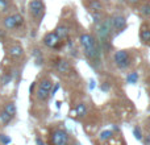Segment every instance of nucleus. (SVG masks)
<instances>
[{
  "label": "nucleus",
  "mask_w": 150,
  "mask_h": 145,
  "mask_svg": "<svg viewBox=\"0 0 150 145\" xmlns=\"http://www.w3.org/2000/svg\"><path fill=\"white\" fill-rule=\"evenodd\" d=\"M112 26L116 31V33L122 32L127 28V20H125L124 16H116V17H112Z\"/></svg>",
  "instance_id": "0eeeda50"
},
{
  "label": "nucleus",
  "mask_w": 150,
  "mask_h": 145,
  "mask_svg": "<svg viewBox=\"0 0 150 145\" xmlns=\"http://www.w3.org/2000/svg\"><path fill=\"white\" fill-rule=\"evenodd\" d=\"M112 29H113V26H112V18H107V20L99 21L96 24V33H98L99 38L101 41H105L108 38Z\"/></svg>",
  "instance_id": "f257e3e1"
},
{
  "label": "nucleus",
  "mask_w": 150,
  "mask_h": 145,
  "mask_svg": "<svg viewBox=\"0 0 150 145\" xmlns=\"http://www.w3.org/2000/svg\"><path fill=\"white\" fill-rule=\"evenodd\" d=\"M54 33L57 34V37L59 40H65V38H67L69 33H70V29H69L66 25H58Z\"/></svg>",
  "instance_id": "6e6552de"
},
{
  "label": "nucleus",
  "mask_w": 150,
  "mask_h": 145,
  "mask_svg": "<svg viewBox=\"0 0 150 145\" xmlns=\"http://www.w3.org/2000/svg\"><path fill=\"white\" fill-rule=\"evenodd\" d=\"M4 37H5V31L0 29V38H4Z\"/></svg>",
  "instance_id": "473e14b6"
},
{
  "label": "nucleus",
  "mask_w": 150,
  "mask_h": 145,
  "mask_svg": "<svg viewBox=\"0 0 150 145\" xmlns=\"http://www.w3.org/2000/svg\"><path fill=\"white\" fill-rule=\"evenodd\" d=\"M93 87H95V82H93V80H91V86H90V88H91V90H93Z\"/></svg>",
  "instance_id": "f704fd0d"
},
{
  "label": "nucleus",
  "mask_w": 150,
  "mask_h": 145,
  "mask_svg": "<svg viewBox=\"0 0 150 145\" xmlns=\"http://www.w3.org/2000/svg\"><path fill=\"white\" fill-rule=\"evenodd\" d=\"M12 17H13V20H15L16 28H20V26L24 24V17L20 15V13H15V15H12Z\"/></svg>",
  "instance_id": "6ab92c4d"
},
{
  "label": "nucleus",
  "mask_w": 150,
  "mask_h": 145,
  "mask_svg": "<svg viewBox=\"0 0 150 145\" xmlns=\"http://www.w3.org/2000/svg\"><path fill=\"white\" fill-rule=\"evenodd\" d=\"M58 90H59V85H58V83H57V85H54V86H53V87H52V91H50V95H55V92H57V91Z\"/></svg>",
  "instance_id": "cd10ccee"
},
{
  "label": "nucleus",
  "mask_w": 150,
  "mask_h": 145,
  "mask_svg": "<svg viewBox=\"0 0 150 145\" xmlns=\"http://www.w3.org/2000/svg\"><path fill=\"white\" fill-rule=\"evenodd\" d=\"M57 69L61 74H67V72L70 71V63L66 60H61L59 62L57 63Z\"/></svg>",
  "instance_id": "f8f14e48"
},
{
  "label": "nucleus",
  "mask_w": 150,
  "mask_h": 145,
  "mask_svg": "<svg viewBox=\"0 0 150 145\" xmlns=\"http://www.w3.org/2000/svg\"><path fill=\"white\" fill-rule=\"evenodd\" d=\"M146 145H150V136L146 139Z\"/></svg>",
  "instance_id": "c9c22d12"
},
{
  "label": "nucleus",
  "mask_w": 150,
  "mask_h": 145,
  "mask_svg": "<svg viewBox=\"0 0 150 145\" xmlns=\"http://www.w3.org/2000/svg\"><path fill=\"white\" fill-rule=\"evenodd\" d=\"M79 41H80V45H82L84 49H88V48H92L95 46L98 42H96L95 37L90 33H83L82 36L79 37Z\"/></svg>",
  "instance_id": "423d86ee"
},
{
  "label": "nucleus",
  "mask_w": 150,
  "mask_h": 145,
  "mask_svg": "<svg viewBox=\"0 0 150 145\" xmlns=\"http://www.w3.org/2000/svg\"><path fill=\"white\" fill-rule=\"evenodd\" d=\"M36 94H37V99L41 102L47 100L50 96V92H47V91H45V90H41V88H38V91H37Z\"/></svg>",
  "instance_id": "dca6fc26"
},
{
  "label": "nucleus",
  "mask_w": 150,
  "mask_h": 145,
  "mask_svg": "<svg viewBox=\"0 0 150 145\" xmlns=\"http://www.w3.org/2000/svg\"><path fill=\"white\" fill-rule=\"evenodd\" d=\"M113 60H115V63L117 65V68H120V69H127L130 65V62H132L129 57V53L127 50H119V52H116L113 55Z\"/></svg>",
  "instance_id": "f03ea898"
},
{
  "label": "nucleus",
  "mask_w": 150,
  "mask_h": 145,
  "mask_svg": "<svg viewBox=\"0 0 150 145\" xmlns=\"http://www.w3.org/2000/svg\"><path fill=\"white\" fill-rule=\"evenodd\" d=\"M140 38L144 44H150V29L146 25H144L142 28H141Z\"/></svg>",
  "instance_id": "9b49d317"
},
{
  "label": "nucleus",
  "mask_w": 150,
  "mask_h": 145,
  "mask_svg": "<svg viewBox=\"0 0 150 145\" xmlns=\"http://www.w3.org/2000/svg\"><path fill=\"white\" fill-rule=\"evenodd\" d=\"M87 8L91 12H101L103 4H101L99 0H90V1L87 3Z\"/></svg>",
  "instance_id": "9d476101"
},
{
  "label": "nucleus",
  "mask_w": 150,
  "mask_h": 145,
  "mask_svg": "<svg viewBox=\"0 0 150 145\" xmlns=\"http://www.w3.org/2000/svg\"><path fill=\"white\" fill-rule=\"evenodd\" d=\"M111 136H112L111 131H104V132H101V135H100V140L101 141H105V140H108Z\"/></svg>",
  "instance_id": "4be33fe9"
},
{
  "label": "nucleus",
  "mask_w": 150,
  "mask_h": 145,
  "mask_svg": "<svg viewBox=\"0 0 150 145\" xmlns=\"http://www.w3.org/2000/svg\"><path fill=\"white\" fill-rule=\"evenodd\" d=\"M0 143H1L3 145H8V144H11V137H8L7 135H0Z\"/></svg>",
  "instance_id": "5701e85b"
},
{
  "label": "nucleus",
  "mask_w": 150,
  "mask_h": 145,
  "mask_svg": "<svg viewBox=\"0 0 150 145\" xmlns=\"http://www.w3.org/2000/svg\"><path fill=\"white\" fill-rule=\"evenodd\" d=\"M3 111H5L8 115H11V116L13 117V116L16 115V112H17V109H16V104H15V103H12V102H11V103H7Z\"/></svg>",
  "instance_id": "2eb2a0df"
},
{
  "label": "nucleus",
  "mask_w": 150,
  "mask_h": 145,
  "mask_svg": "<svg viewBox=\"0 0 150 145\" xmlns=\"http://www.w3.org/2000/svg\"><path fill=\"white\" fill-rule=\"evenodd\" d=\"M3 24H4L5 29H8V31L16 29V24H15V20H13L12 16H7V17L3 20Z\"/></svg>",
  "instance_id": "ddd939ff"
},
{
  "label": "nucleus",
  "mask_w": 150,
  "mask_h": 145,
  "mask_svg": "<svg viewBox=\"0 0 150 145\" xmlns=\"http://www.w3.org/2000/svg\"><path fill=\"white\" fill-rule=\"evenodd\" d=\"M52 143L53 145H67L69 143V136L65 131L57 129L52 133Z\"/></svg>",
  "instance_id": "20e7f679"
},
{
  "label": "nucleus",
  "mask_w": 150,
  "mask_h": 145,
  "mask_svg": "<svg viewBox=\"0 0 150 145\" xmlns=\"http://www.w3.org/2000/svg\"><path fill=\"white\" fill-rule=\"evenodd\" d=\"M100 88L103 91H109V88H111V83H108V82H104L103 85L100 86Z\"/></svg>",
  "instance_id": "a878e982"
},
{
  "label": "nucleus",
  "mask_w": 150,
  "mask_h": 145,
  "mask_svg": "<svg viewBox=\"0 0 150 145\" xmlns=\"http://www.w3.org/2000/svg\"><path fill=\"white\" fill-rule=\"evenodd\" d=\"M44 8L45 5L42 3V0H32L29 3V12H30L33 18H38L44 12Z\"/></svg>",
  "instance_id": "7ed1b4c3"
},
{
  "label": "nucleus",
  "mask_w": 150,
  "mask_h": 145,
  "mask_svg": "<svg viewBox=\"0 0 150 145\" xmlns=\"http://www.w3.org/2000/svg\"><path fill=\"white\" fill-rule=\"evenodd\" d=\"M133 133H134V136H136L137 140H142V133H141L140 127H136L134 129H133Z\"/></svg>",
  "instance_id": "b1692460"
},
{
  "label": "nucleus",
  "mask_w": 150,
  "mask_h": 145,
  "mask_svg": "<svg viewBox=\"0 0 150 145\" xmlns=\"http://www.w3.org/2000/svg\"><path fill=\"white\" fill-rule=\"evenodd\" d=\"M137 80H138V74L137 72H130V74L127 77V83H130V85L137 83Z\"/></svg>",
  "instance_id": "aec40b11"
},
{
  "label": "nucleus",
  "mask_w": 150,
  "mask_h": 145,
  "mask_svg": "<svg viewBox=\"0 0 150 145\" xmlns=\"http://www.w3.org/2000/svg\"><path fill=\"white\" fill-rule=\"evenodd\" d=\"M0 5L4 8L3 11H5V8H7V5H8V1H7V0H0Z\"/></svg>",
  "instance_id": "c756f323"
},
{
  "label": "nucleus",
  "mask_w": 150,
  "mask_h": 145,
  "mask_svg": "<svg viewBox=\"0 0 150 145\" xmlns=\"http://www.w3.org/2000/svg\"><path fill=\"white\" fill-rule=\"evenodd\" d=\"M34 86H36V83H32V85H30V87H29V91H30V94L33 92V90H34Z\"/></svg>",
  "instance_id": "72a5a7b5"
},
{
  "label": "nucleus",
  "mask_w": 150,
  "mask_h": 145,
  "mask_svg": "<svg viewBox=\"0 0 150 145\" xmlns=\"http://www.w3.org/2000/svg\"><path fill=\"white\" fill-rule=\"evenodd\" d=\"M52 87H53V82L50 79H42L41 82H40V88L41 90H45V91H47V92H50L52 91Z\"/></svg>",
  "instance_id": "4468645a"
},
{
  "label": "nucleus",
  "mask_w": 150,
  "mask_h": 145,
  "mask_svg": "<svg viewBox=\"0 0 150 145\" xmlns=\"http://www.w3.org/2000/svg\"><path fill=\"white\" fill-rule=\"evenodd\" d=\"M33 55H34V57H36V58L42 57V54H41V50H40V49H34V50H33Z\"/></svg>",
  "instance_id": "c85d7f7f"
},
{
  "label": "nucleus",
  "mask_w": 150,
  "mask_h": 145,
  "mask_svg": "<svg viewBox=\"0 0 150 145\" xmlns=\"http://www.w3.org/2000/svg\"><path fill=\"white\" fill-rule=\"evenodd\" d=\"M11 120H12V116H11V115H8L5 111L0 112V122H1V124H4V125L9 124Z\"/></svg>",
  "instance_id": "a211bd4d"
},
{
  "label": "nucleus",
  "mask_w": 150,
  "mask_h": 145,
  "mask_svg": "<svg viewBox=\"0 0 150 145\" xmlns=\"http://www.w3.org/2000/svg\"><path fill=\"white\" fill-rule=\"evenodd\" d=\"M140 12L144 16H150V3H145L140 7Z\"/></svg>",
  "instance_id": "412c9836"
},
{
  "label": "nucleus",
  "mask_w": 150,
  "mask_h": 145,
  "mask_svg": "<svg viewBox=\"0 0 150 145\" xmlns=\"http://www.w3.org/2000/svg\"><path fill=\"white\" fill-rule=\"evenodd\" d=\"M11 79H12V75L11 74H7L4 77V79H3V85H8V83L11 82Z\"/></svg>",
  "instance_id": "bb28decb"
},
{
  "label": "nucleus",
  "mask_w": 150,
  "mask_h": 145,
  "mask_svg": "<svg viewBox=\"0 0 150 145\" xmlns=\"http://www.w3.org/2000/svg\"><path fill=\"white\" fill-rule=\"evenodd\" d=\"M8 54L12 58H18L24 54V50L20 45H13V46H11L9 49H8Z\"/></svg>",
  "instance_id": "1a4fd4ad"
},
{
  "label": "nucleus",
  "mask_w": 150,
  "mask_h": 145,
  "mask_svg": "<svg viewBox=\"0 0 150 145\" xmlns=\"http://www.w3.org/2000/svg\"><path fill=\"white\" fill-rule=\"evenodd\" d=\"M127 1H128V3H129V4H130V5H137V4H138V3H140V1H141V0H127Z\"/></svg>",
  "instance_id": "7c9ffc66"
},
{
  "label": "nucleus",
  "mask_w": 150,
  "mask_h": 145,
  "mask_svg": "<svg viewBox=\"0 0 150 145\" xmlns=\"http://www.w3.org/2000/svg\"><path fill=\"white\" fill-rule=\"evenodd\" d=\"M149 112H150V107H149Z\"/></svg>",
  "instance_id": "e433bc0d"
},
{
  "label": "nucleus",
  "mask_w": 150,
  "mask_h": 145,
  "mask_svg": "<svg viewBox=\"0 0 150 145\" xmlns=\"http://www.w3.org/2000/svg\"><path fill=\"white\" fill-rule=\"evenodd\" d=\"M44 44L45 46L52 48V49H58L61 46V40L57 37V34L54 32H50L44 37Z\"/></svg>",
  "instance_id": "39448f33"
},
{
  "label": "nucleus",
  "mask_w": 150,
  "mask_h": 145,
  "mask_svg": "<svg viewBox=\"0 0 150 145\" xmlns=\"http://www.w3.org/2000/svg\"><path fill=\"white\" fill-rule=\"evenodd\" d=\"M75 112H76L78 116H84L87 114V108H86L84 103H79L76 107H75Z\"/></svg>",
  "instance_id": "f3484780"
},
{
  "label": "nucleus",
  "mask_w": 150,
  "mask_h": 145,
  "mask_svg": "<svg viewBox=\"0 0 150 145\" xmlns=\"http://www.w3.org/2000/svg\"><path fill=\"white\" fill-rule=\"evenodd\" d=\"M36 143H37V145H45V144H44V141H42L40 137H37V139H36Z\"/></svg>",
  "instance_id": "2f4dec72"
},
{
  "label": "nucleus",
  "mask_w": 150,
  "mask_h": 145,
  "mask_svg": "<svg viewBox=\"0 0 150 145\" xmlns=\"http://www.w3.org/2000/svg\"><path fill=\"white\" fill-rule=\"evenodd\" d=\"M92 17H93V21H95V24H98L99 21H100V12H92Z\"/></svg>",
  "instance_id": "393cba45"
}]
</instances>
